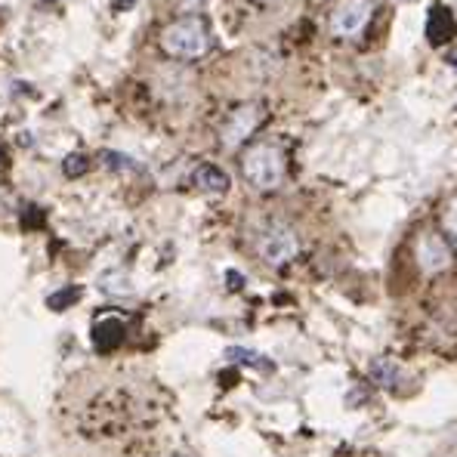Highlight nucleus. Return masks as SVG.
<instances>
[{"label":"nucleus","instance_id":"obj_1","mask_svg":"<svg viewBox=\"0 0 457 457\" xmlns=\"http://www.w3.org/2000/svg\"><path fill=\"white\" fill-rule=\"evenodd\" d=\"M241 173L260 192H272V188L282 186L285 180V155L272 142H260V146L247 148L245 158H241Z\"/></svg>","mask_w":457,"mask_h":457},{"label":"nucleus","instance_id":"obj_2","mask_svg":"<svg viewBox=\"0 0 457 457\" xmlns=\"http://www.w3.org/2000/svg\"><path fill=\"white\" fill-rule=\"evenodd\" d=\"M161 47L173 59H201L211 50V31L198 16L176 19L161 35Z\"/></svg>","mask_w":457,"mask_h":457},{"label":"nucleus","instance_id":"obj_3","mask_svg":"<svg viewBox=\"0 0 457 457\" xmlns=\"http://www.w3.org/2000/svg\"><path fill=\"white\" fill-rule=\"evenodd\" d=\"M257 251L269 266H285V263H291V260L297 257L300 245H297V238H293L291 228L272 226V228H266V232L260 235Z\"/></svg>","mask_w":457,"mask_h":457},{"label":"nucleus","instance_id":"obj_4","mask_svg":"<svg viewBox=\"0 0 457 457\" xmlns=\"http://www.w3.org/2000/svg\"><path fill=\"white\" fill-rule=\"evenodd\" d=\"M371 12H374L371 0H341V6L331 16V31L337 37H356L371 22Z\"/></svg>","mask_w":457,"mask_h":457},{"label":"nucleus","instance_id":"obj_5","mask_svg":"<svg viewBox=\"0 0 457 457\" xmlns=\"http://www.w3.org/2000/svg\"><path fill=\"white\" fill-rule=\"evenodd\" d=\"M417 263L427 276H436V272L448 269L452 266V247L445 245V238L436 232H423L417 238Z\"/></svg>","mask_w":457,"mask_h":457},{"label":"nucleus","instance_id":"obj_6","mask_svg":"<svg viewBox=\"0 0 457 457\" xmlns=\"http://www.w3.org/2000/svg\"><path fill=\"white\" fill-rule=\"evenodd\" d=\"M260 117H263V112H260L257 106H241V108H235V112L226 117L223 130H220V140H223V146L226 148H238L241 142H245L247 136H251L253 130H257Z\"/></svg>","mask_w":457,"mask_h":457},{"label":"nucleus","instance_id":"obj_7","mask_svg":"<svg viewBox=\"0 0 457 457\" xmlns=\"http://www.w3.org/2000/svg\"><path fill=\"white\" fill-rule=\"evenodd\" d=\"M192 182L207 195H223L228 192V173L220 164H198L192 173Z\"/></svg>","mask_w":457,"mask_h":457},{"label":"nucleus","instance_id":"obj_8","mask_svg":"<svg viewBox=\"0 0 457 457\" xmlns=\"http://www.w3.org/2000/svg\"><path fill=\"white\" fill-rule=\"evenodd\" d=\"M124 341V322L117 316H106L93 325V346L100 352H108L115 349L117 343Z\"/></svg>","mask_w":457,"mask_h":457},{"label":"nucleus","instance_id":"obj_9","mask_svg":"<svg viewBox=\"0 0 457 457\" xmlns=\"http://www.w3.org/2000/svg\"><path fill=\"white\" fill-rule=\"evenodd\" d=\"M454 35V22H452V12L445 10V6H436L433 12H429V31H427V37H429V44H448V37Z\"/></svg>","mask_w":457,"mask_h":457},{"label":"nucleus","instance_id":"obj_10","mask_svg":"<svg viewBox=\"0 0 457 457\" xmlns=\"http://www.w3.org/2000/svg\"><path fill=\"white\" fill-rule=\"evenodd\" d=\"M371 381H374L377 387L396 389L402 383V368L389 362V358H377V362H371Z\"/></svg>","mask_w":457,"mask_h":457},{"label":"nucleus","instance_id":"obj_11","mask_svg":"<svg viewBox=\"0 0 457 457\" xmlns=\"http://www.w3.org/2000/svg\"><path fill=\"white\" fill-rule=\"evenodd\" d=\"M226 358H228V362H238V365H251V368L263 371V374L276 371V365H272L269 358L260 356V352H253V349H245V346H228V349H226Z\"/></svg>","mask_w":457,"mask_h":457},{"label":"nucleus","instance_id":"obj_12","mask_svg":"<svg viewBox=\"0 0 457 457\" xmlns=\"http://www.w3.org/2000/svg\"><path fill=\"white\" fill-rule=\"evenodd\" d=\"M81 300V287H65V291H56L53 297L47 300V306L53 312H62V309H68L71 303H77Z\"/></svg>","mask_w":457,"mask_h":457},{"label":"nucleus","instance_id":"obj_13","mask_svg":"<svg viewBox=\"0 0 457 457\" xmlns=\"http://www.w3.org/2000/svg\"><path fill=\"white\" fill-rule=\"evenodd\" d=\"M87 167H90V161H87V155H68V158L62 161V173L68 176V180H75V176H84L87 173Z\"/></svg>","mask_w":457,"mask_h":457},{"label":"nucleus","instance_id":"obj_14","mask_svg":"<svg viewBox=\"0 0 457 457\" xmlns=\"http://www.w3.org/2000/svg\"><path fill=\"white\" fill-rule=\"evenodd\" d=\"M102 164H106L108 171H130V167H136L133 161L127 158V155H117V152H106V155H102Z\"/></svg>","mask_w":457,"mask_h":457},{"label":"nucleus","instance_id":"obj_15","mask_svg":"<svg viewBox=\"0 0 457 457\" xmlns=\"http://www.w3.org/2000/svg\"><path fill=\"white\" fill-rule=\"evenodd\" d=\"M445 228L452 232V238L457 241V198L448 204V213H445Z\"/></svg>","mask_w":457,"mask_h":457},{"label":"nucleus","instance_id":"obj_16","mask_svg":"<svg viewBox=\"0 0 457 457\" xmlns=\"http://www.w3.org/2000/svg\"><path fill=\"white\" fill-rule=\"evenodd\" d=\"M140 0H115V10H130V6H136Z\"/></svg>","mask_w":457,"mask_h":457},{"label":"nucleus","instance_id":"obj_17","mask_svg":"<svg viewBox=\"0 0 457 457\" xmlns=\"http://www.w3.org/2000/svg\"><path fill=\"white\" fill-rule=\"evenodd\" d=\"M241 285H245V278L235 276V272H228V287H241Z\"/></svg>","mask_w":457,"mask_h":457},{"label":"nucleus","instance_id":"obj_18","mask_svg":"<svg viewBox=\"0 0 457 457\" xmlns=\"http://www.w3.org/2000/svg\"><path fill=\"white\" fill-rule=\"evenodd\" d=\"M445 62H448V65H452V68L457 71V50H452V53H448V56H445Z\"/></svg>","mask_w":457,"mask_h":457},{"label":"nucleus","instance_id":"obj_19","mask_svg":"<svg viewBox=\"0 0 457 457\" xmlns=\"http://www.w3.org/2000/svg\"><path fill=\"white\" fill-rule=\"evenodd\" d=\"M44 4H53V0H44Z\"/></svg>","mask_w":457,"mask_h":457},{"label":"nucleus","instance_id":"obj_20","mask_svg":"<svg viewBox=\"0 0 457 457\" xmlns=\"http://www.w3.org/2000/svg\"><path fill=\"white\" fill-rule=\"evenodd\" d=\"M402 4H411V0H402Z\"/></svg>","mask_w":457,"mask_h":457}]
</instances>
